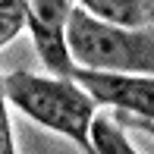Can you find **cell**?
<instances>
[{
    "label": "cell",
    "instance_id": "obj_3",
    "mask_svg": "<svg viewBox=\"0 0 154 154\" xmlns=\"http://www.w3.org/2000/svg\"><path fill=\"white\" fill-rule=\"evenodd\" d=\"M75 0H25V29L51 75H72L75 66L66 51V22Z\"/></svg>",
    "mask_w": 154,
    "mask_h": 154
},
{
    "label": "cell",
    "instance_id": "obj_7",
    "mask_svg": "<svg viewBox=\"0 0 154 154\" xmlns=\"http://www.w3.org/2000/svg\"><path fill=\"white\" fill-rule=\"evenodd\" d=\"M25 29V0H0V51Z\"/></svg>",
    "mask_w": 154,
    "mask_h": 154
},
{
    "label": "cell",
    "instance_id": "obj_2",
    "mask_svg": "<svg viewBox=\"0 0 154 154\" xmlns=\"http://www.w3.org/2000/svg\"><path fill=\"white\" fill-rule=\"evenodd\" d=\"M66 51L75 69L113 75H154V32L116 29L75 6L66 22Z\"/></svg>",
    "mask_w": 154,
    "mask_h": 154
},
{
    "label": "cell",
    "instance_id": "obj_1",
    "mask_svg": "<svg viewBox=\"0 0 154 154\" xmlns=\"http://www.w3.org/2000/svg\"><path fill=\"white\" fill-rule=\"evenodd\" d=\"M3 91L10 107L38 126L57 132L79 145L82 154L91 151V123L97 116V101L72 75H38V72H10L3 75Z\"/></svg>",
    "mask_w": 154,
    "mask_h": 154
},
{
    "label": "cell",
    "instance_id": "obj_6",
    "mask_svg": "<svg viewBox=\"0 0 154 154\" xmlns=\"http://www.w3.org/2000/svg\"><path fill=\"white\" fill-rule=\"evenodd\" d=\"M91 151L94 154H138L129 145V138L120 129V123H113L104 113H97L94 123H91Z\"/></svg>",
    "mask_w": 154,
    "mask_h": 154
},
{
    "label": "cell",
    "instance_id": "obj_4",
    "mask_svg": "<svg viewBox=\"0 0 154 154\" xmlns=\"http://www.w3.org/2000/svg\"><path fill=\"white\" fill-rule=\"evenodd\" d=\"M72 79L97 104H107L116 113L154 120V75H113V72L75 69Z\"/></svg>",
    "mask_w": 154,
    "mask_h": 154
},
{
    "label": "cell",
    "instance_id": "obj_9",
    "mask_svg": "<svg viewBox=\"0 0 154 154\" xmlns=\"http://www.w3.org/2000/svg\"><path fill=\"white\" fill-rule=\"evenodd\" d=\"M116 123L126 126V129H142L154 138V120H145V116H129V113H116Z\"/></svg>",
    "mask_w": 154,
    "mask_h": 154
},
{
    "label": "cell",
    "instance_id": "obj_5",
    "mask_svg": "<svg viewBox=\"0 0 154 154\" xmlns=\"http://www.w3.org/2000/svg\"><path fill=\"white\" fill-rule=\"evenodd\" d=\"M79 10L116 29H151L154 0H75Z\"/></svg>",
    "mask_w": 154,
    "mask_h": 154
},
{
    "label": "cell",
    "instance_id": "obj_8",
    "mask_svg": "<svg viewBox=\"0 0 154 154\" xmlns=\"http://www.w3.org/2000/svg\"><path fill=\"white\" fill-rule=\"evenodd\" d=\"M0 154H19L13 138V120H10V101L3 91V75H0Z\"/></svg>",
    "mask_w": 154,
    "mask_h": 154
}]
</instances>
